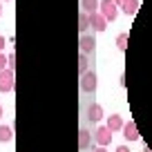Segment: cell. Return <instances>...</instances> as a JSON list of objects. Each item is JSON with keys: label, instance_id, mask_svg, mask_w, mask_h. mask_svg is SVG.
<instances>
[{"label": "cell", "instance_id": "cell-1", "mask_svg": "<svg viewBox=\"0 0 152 152\" xmlns=\"http://www.w3.org/2000/svg\"><path fill=\"white\" fill-rule=\"evenodd\" d=\"M99 11L105 16L107 23H112V20L119 18V5H116L114 0H103V2H99Z\"/></svg>", "mask_w": 152, "mask_h": 152}, {"label": "cell", "instance_id": "cell-2", "mask_svg": "<svg viewBox=\"0 0 152 152\" xmlns=\"http://www.w3.org/2000/svg\"><path fill=\"white\" fill-rule=\"evenodd\" d=\"M81 87H83V92H87V94H92V92L96 90V74L92 69H87L85 74H81Z\"/></svg>", "mask_w": 152, "mask_h": 152}, {"label": "cell", "instance_id": "cell-3", "mask_svg": "<svg viewBox=\"0 0 152 152\" xmlns=\"http://www.w3.org/2000/svg\"><path fill=\"white\" fill-rule=\"evenodd\" d=\"M14 90V69H2L0 72V92H11Z\"/></svg>", "mask_w": 152, "mask_h": 152}, {"label": "cell", "instance_id": "cell-4", "mask_svg": "<svg viewBox=\"0 0 152 152\" xmlns=\"http://www.w3.org/2000/svg\"><path fill=\"white\" fill-rule=\"evenodd\" d=\"M94 141L99 143L101 148H107L110 143H112V130H110L107 125H101V128L96 130V137H94Z\"/></svg>", "mask_w": 152, "mask_h": 152}, {"label": "cell", "instance_id": "cell-5", "mask_svg": "<svg viewBox=\"0 0 152 152\" xmlns=\"http://www.w3.org/2000/svg\"><path fill=\"white\" fill-rule=\"evenodd\" d=\"M90 27L94 29V31H105V29H107V20H105V16L101 14V11L90 14Z\"/></svg>", "mask_w": 152, "mask_h": 152}, {"label": "cell", "instance_id": "cell-6", "mask_svg": "<svg viewBox=\"0 0 152 152\" xmlns=\"http://www.w3.org/2000/svg\"><path fill=\"white\" fill-rule=\"evenodd\" d=\"M96 47V40L92 34H81V52L83 54H92Z\"/></svg>", "mask_w": 152, "mask_h": 152}, {"label": "cell", "instance_id": "cell-7", "mask_svg": "<svg viewBox=\"0 0 152 152\" xmlns=\"http://www.w3.org/2000/svg\"><path fill=\"white\" fill-rule=\"evenodd\" d=\"M87 119H90L92 123H99V121L103 119V107H101L99 103H92L90 107H87Z\"/></svg>", "mask_w": 152, "mask_h": 152}, {"label": "cell", "instance_id": "cell-8", "mask_svg": "<svg viewBox=\"0 0 152 152\" xmlns=\"http://www.w3.org/2000/svg\"><path fill=\"white\" fill-rule=\"evenodd\" d=\"M119 7H121V11H123L125 16H134L137 9H139V0H123Z\"/></svg>", "mask_w": 152, "mask_h": 152}, {"label": "cell", "instance_id": "cell-9", "mask_svg": "<svg viewBox=\"0 0 152 152\" xmlns=\"http://www.w3.org/2000/svg\"><path fill=\"white\" fill-rule=\"evenodd\" d=\"M123 119H121L119 114H112V116H107V128L112 130V132H119V130H123Z\"/></svg>", "mask_w": 152, "mask_h": 152}, {"label": "cell", "instance_id": "cell-10", "mask_svg": "<svg viewBox=\"0 0 152 152\" xmlns=\"http://www.w3.org/2000/svg\"><path fill=\"white\" fill-rule=\"evenodd\" d=\"M123 137L128 139V141H137V139H139L137 125H134V123H125V125H123Z\"/></svg>", "mask_w": 152, "mask_h": 152}, {"label": "cell", "instance_id": "cell-11", "mask_svg": "<svg viewBox=\"0 0 152 152\" xmlns=\"http://www.w3.org/2000/svg\"><path fill=\"white\" fill-rule=\"evenodd\" d=\"M90 141H92V139H90V132H87L85 128H81V130H78V148H81V150H85V148L90 145Z\"/></svg>", "mask_w": 152, "mask_h": 152}, {"label": "cell", "instance_id": "cell-12", "mask_svg": "<svg viewBox=\"0 0 152 152\" xmlns=\"http://www.w3.org/2000/svg\"><path fill=\"white\" fill-rule=\"evenodd\" d=\"M81 5H83V11L90 16V14H96V9H99V0H81Z\"/></svg>", "mask_w": 152, "mask_h": 152}, {"label": "cell", "instance_id": "cell-13", "mask_svg": "<svg viewBox=\"0 0 152 152\" xmlns=\"http://www.w3.org/2000/svg\"><path fill=\"white\" fill-rule=\"evenodd\" d=\"M11 137H14V132L9 125H0V143H9Z\"/></svg>", "mask_w": 152, "mask_h": 152}, {"label": "cell", "instance_id": "cell-14", "mask_svg": "<svg viewBox=\"0 0 152 152\" xmlns=\"http://www.w3.org/2000/svg\"><path fill=\"white\" fill-rule=\"evenodd\" d=\"M87 27H90V16L83 11V14L78 16V31H81V34H87Z\"/></svg>", "mask_w": 152, "mask_h": 152}, {"label": "cell", "instance_id": "cell-15", "mask_svg": "<svg viewBox=\"0 0 152 152\" xmlns=\"http://www.w3.org/2000/svg\"><path fill=\"white\" fill-rule=\"evenodd\" d=\"M116 47L121 49V52H125V49H128V34H119V36H116Z\"/></svg>", "mask_w": 152, "mask_h": 152}, {"label": "cell", "instance_id": "cell-16", "mask_svg": "<svg viewBox=\"0 0 152 152\" xmlns=\"http://www.w3.org/2000/svg\"><path fill=\"white\" fill-rule=\"evenodd\" d=\"M7 65H9V56L0 54V72H2V69H7Z\"/></svg>", "mask_w": 152, "mask_h": 152}, {"label": "cell", "instance_id": "cell-17", "mask_svg": "<svg viewBox=\"0 0 152 152\" xmlns=\"http://www.w3.org/2000/svg\"><path fill=\"white\" fill-rule=\"evenodd\" d=\"M9 69H16V52L9 54Z\"/></svg>", "mask_w": 152, "mask_h": 152}, {"label": "cell", "instance_id": "cell-18", "mask_svg": "<svg viewBox=\"0 0 152 152\" xmlns=\"http://www.w3.org/2000/svg\"><path fill=\"white\" fill-rule=\"evenodd\" d=\"M5 45H7V38H5V36H0V54H2V49H5Z\"/></svg>", "mask_w": 152, "mask_h": 152}, {"label": "cell", "instance_id": "cell-19", "mask_svg": "<svg viewBox=\"0 0 152 152\" xmlns=\"http://www.w3.org/2000/svg\"><path fill=\"white\" fill-rule=\"evenodd\" d=\"M119 81H121V85H123V87L128 85V81H125V72H123V74H121V78H119Z\"/></svg>", "mask_w": 152, "mask_h": 152}, {"label": "cell", "instance_id": "cell-20", "mask_svg": "<svg viewBox=\"0 0 152 152\" xmlns=\"http://www.w3.org/2000/svg\"><path fill=\"white\" fill-rule=\"evenodd\" d=\"M116 152H130V150H128L125 145H121V148H116Z\"/></svg>", "mask_w": 152, "mask_h": 152}, {"label": "cell", "instance_id": "cell-21", "mask_svg": "<svg viewBox=\"0 0 152 152\" xmlns=\"http://www.w3.org/2000/svg\"><path fill=\"white\" fill-rule=\"evenodd\" d=\"M94 152H105V148H101V145H99V148H96Z\"/></svg>", "mask_w": 152, "mask_h": 152}, {"label": "cell", "instance_id": "cell-22", "mask_svg": "<svg viewBox=\"0 0 152 152\" xmlns=\"http://www.w3.org/2000/svg\"><path fill=\"white\" fill-rule=\"evenodd\" d=\"M143 152H152V150H150V148H143Z\"/></svg>", "mask_w": 152, "mask_h": 152}, {"label": "cell", "instance_id": "cell-23", "mask_svg": "<svg viewBox=\"0 0 152 152\" xmlns=\"http://www.w3.org/2000/svg\"><path fill=\"white\" fill-rule=\"evenodd\" d=\"M114 2H116V5H121V2H123V0H114Z\"/></svg>", "mask_w": 152, "mask_h": 152}, {"label": "cell", "instance_id": "cell-24", "mask_svg": "<svg viewBox=\"0 0 152 152\" xmlns=\"http://www.w3.org/2000/svg\"><path fill=\"white\" fill-rule=\"evenodd\" d=\"M0 119H2V105H0Z\"/></svg>", "mask_w": 152, "mask_h": 152}, {"label": "cell", "instance_id": "cell-25", "mask_svg": "<svg viewBox=\"0 0 152 152\" xmlns=\"http://www.w3.org/2000/svg\"><path fill=\"white\" fill-rule=\"evenodd\" d=\"M0 14H2V5H0Z\"/></svg>", "mask_w": 152, "mask_h": 152}]
</instances>
